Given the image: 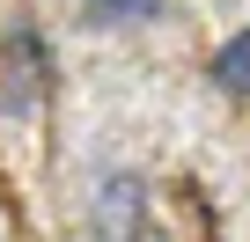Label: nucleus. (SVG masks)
Instances as JSON below:
<instances>
[{"mask_svg": "<svg viewBox=\"0 0 250 242\" xmlns=\"http://www.w3.org/2000/svg\"><path fill=\"white\" fill-rule=\"evenodd\" d=\"M88 227H96V242H140V227H147V184L133 169L96 176L88 184Z\"/></svg>", "mask_w": 250, "mask_h": 242, "instance_id": "f257e3e1", "label": "nucleus"}, {"mask_svg": "<svg viewBox=\"0 0 250 242\" xmlns=\"http://www.w3.org/2000/svg\"><path fill=\"white\" fill-rule=\"evenodd\" d=\"M0 74H8V110H37L44 103V74H52V44L30 22H15L0 37Z\"/></svg>", "mask_w": 250, "mask_h": 242, "instance_id": "f03ea898", "label": "nucleus"}, {"mask_svg": "<svg viewBox=\"0 0 250 242\" xmlns=\"http://www.w3.org/2000/svg\"><path fill=\"white\" fill-rule=\"evenodd\" d=\"M81 8H88L96 22H155L162 0H81Z\"/></svg>", "mask_w": 250, "mask_h": 242, "instance_id": "20e7f679", "label": "nucleus"}, {"mask_svg": "<svg viewBox=\"0 0 250 242\" xmlns=\"http://www.w3.org/2000/svg\"><path fill=\"white\" fill-rule=\"evenodd\" d=\"M206 74H213V88H221V95H235V103H243V95H250V30H235V37L206 59Z\"/></svg>", "mask_w": 250, "mask_h": 242, "instance_id": "7ed1b4c3", "label": "nucleus"}]
</instances>
